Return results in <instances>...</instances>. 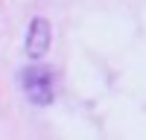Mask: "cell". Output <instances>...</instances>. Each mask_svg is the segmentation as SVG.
<instances>
[{
    "label": "cell",
    "instance_id": "obj_1",
    "mask_svg": "<svg viewBox=\"0 0 146 140\" xmlns=\"http://www.w3.org/2000/svg\"><path fill=\"white\" fill-rule=\"evenodd\" d=\"M21 88L32 105H50L56 99V70L41 61L21 70Z\"/></svg>",
    "mask_w": 146,
    "mask_h": 140
},
{
    "label": "cell",
    "instance_id": "obj_2",
    "mask_svg": "<svg viewBox=\"0 0 146 140\" xmlns=\"http://www.w3.org/2000/svg\"><path fill=\"white\" fill-rule=\"evenodd\" d=\"M50 41H53V29H50V20L47 18H32L29 20V29H27V41H23V50L32 61H41L50 50Z\"/></svg>",
    "mask_w": 146,
    "mask_h": 140
}]
</instances>
